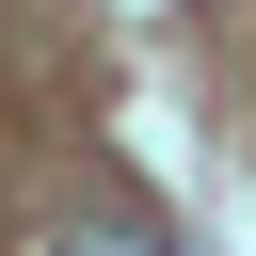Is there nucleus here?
Instances as JSON below:
<instances>
[{"instance_id":"nucleus-1","label":"nucleus","mask_w":256,"mask_h":256,"mask_svg":"<svg viewBox=\"0 0 256 256\" xmlns=\"http://www.w3.org/2000/svg\"><path fill=\"white\" fill-rule=\"evenodd\" d=\"M32 256H176L144 208H64V224H32Z\"/></svg>"}]
</instances>
